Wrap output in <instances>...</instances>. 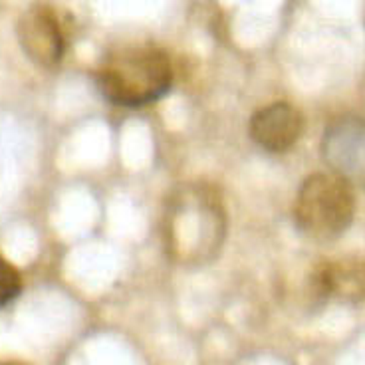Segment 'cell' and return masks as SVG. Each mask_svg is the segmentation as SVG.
<instances>
[{
  "label": "cell",
  "instance_id": "9",
  "mask_svg": "<svg viewBox=\"0 0 365 365\" xmlns=\"http://www.w3.org/2000/svg\"><path fill=\"white\" fill-rule=\"evenodd\" d=\"M0 365H28V364H22V361H4V364Z\"/></svg>",
  "mask_w": 365,
  "mask_h": 365
},
{
  "label": "cell",
  "instance_id": "2",
  "mask_svg": "<svg viewBox=\"0 0 365 365\" xmlns=\"http://www.w3.org/2000/svg\"><path fill=\"white\" fill-rule=\"evenodd\" d=\"M171 62L153 44L121 46L96 73L101 96L123 108H143L161 100L171 90Z\"/></svg>",
  "mask_w": 365,
  "mask_h": 365
},
{
  "label": "cell",
  "instance_id": "4",
  "mask_svg": "<svg viewBox=\"0 0 365 365\" xmlns=\"http://www.w3.org/2000/svg\"><path fill=\"white\" fill-rule=\"evenodd\" d=\"M322 157L334 175L351 187H365V118L334 119L322 137Z\"/></svg>",
  "mask_w": 365,
  "mask_h": 365
},
{
  "label": "cell",
  "instance_id": "6",
  "mask_svg": "<svg viewBox=\"0 0 365 365\" xmlns=\"http://www.w3.org/2000/svg\"><path fill=\"white\" fill-rule=\"evenodd\" d=\"M304 118L288 101H274L252 113L248 133L256 145L270 153H284L300 139Z\"/></svg>",
  "mask_w": 365,
  "mask_h": 365
},
{
  "label": "cell",
  "instance_id": "7",
  "mask_svg": "<svg viewBox=\"0 0 365 365\" xmlns=\"http://www.w3.org/2000/svg\"><path fill=\"white\" fill-rule=\"evenodd\" d=\"M312 300L359 302L365 298V266L357 262H322L310 276Z\"/></svg>",
  "mask_w": 365,
  "mask_h": 365
},
{
  "label": "cell",
  "instance_id": "3",
  "mask_svg": "<svg viewBox=\"0 0 365 365\" xmlns=\"http://www.w3.org/2000/svg\"><path fill=\"white\" fill-rule=\"evenodd\" d=\"M356 215L354 187L334 173H314L298 189L294 222L302 235L316 242L336 240Z\"/></svg>",
  "mask_w": 365,
  "mask_h": 365
},
{
  "label": "cell",
  "instance_id": "8",
  "mask_svg": "<svg viewBox=\"0 0 365 365\" xmlns=\"http://www.w3.org/2000/svg\"><path fill=\"white\" fill-rule=\"evenodd\" d=\"M20 290H22L20 272L10 264L6 258L0 256V308H4L12 300H16Z\"/></svg>",
  "mask_w": 365,
  "mask_h": 365
},
{
  "label": "cell",
  "instance_id": "5",
  "mask_svg": "<svg viewBox=\"0 0 365 365\" xmlns=\"http://www.w3.org/2000/svg\"><path fill=\"white\" fill-rule=\"evenodd\" d=\"M16 36L22 52L40 68H54L64 56V34L54 10L32 6L19 19Z\"/></svg>",
  "mask_w": 365,
  "mask_h": 365
},
{
  "label": "cell",
  "instance_id": "1",
  "mask_svg": "<svg viewBox=\"0 0 365 365\" xmlns=\"http://www.w3.org/2000/svg\"><path fill=\"white\" fill-rule=\"evenodd\" d=\"M227 228V209L219 191L210 185H181L165 202V250L177 264L202 266L212 262L225 245Z\"/></svg>",
  "mask_w": 365,
  "mask_h": 365
}]
</instances>
